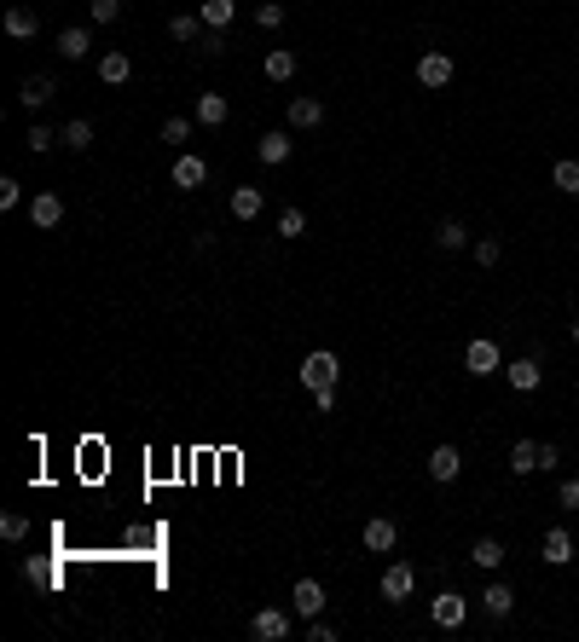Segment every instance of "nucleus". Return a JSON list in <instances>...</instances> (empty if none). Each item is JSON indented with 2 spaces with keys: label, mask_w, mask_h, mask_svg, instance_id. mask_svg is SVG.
Segmentation results:
<instances>
[{
  "label": "nucleus",
  "mask_w": 579,
  "mask_h": 642,
  "mask_svg": "<svg viewBox=\"0 0 579 642\" xmlns=\"http://www.w3.org/2000/svg\"><path fill=\"white\" fill-rule=\"evenodd\" d=\"M429 619H434V625H441V631H458V625L469 619V602L458 597V590H441V597H434V602H429Z\"/></svg>",
  "instance_id": "nucleus-1"
},
{
  "label": "nucleus",
  "mask_w": 579,
  "mask_h": 642,
  "mask_svg": "<svg viewBox=\"0 0 579 642\" xmlns=\"http://www.w3.org/2000/svg\"><path fill=\"white\" fill-rule=\"evenodd\" d=\"M249 637H255V642H285L290 637V614H285V607H261V614L249 619Z\"/></svg>",
  "instance_id": "nucleus-2"
},
{
  "label": "nucleus",
  "mask_w": 579,
  "mask_h": 642,
  "mask_svg": "<svg viewBox=\"0 0 579 642\" xmlns=\"http://www.w3.org/2000/svg\"><path fill=\"white\" fill-rule=\"evenodd\" d=\"M336 370H342L336 353H324V348L302 359V382H307V388H336Z\"/></svg>",
  "instance_id": "nucleus-3"
},
{
  "label": "nucleus",
  "mask_w": 579,
  "mask_h": 642,
  "mask_svg": "<svg viewBox=\"0 0 579 642\" xmlns=\"http://www.w3.org/2000/svg\"><path fill=\"white\" fill-rule=\"evenodd\" d=\"M464 370H469V377H493V370H498V341L475 336V341L464 348Z\"/></svg>",
  "instance_id": "nucleus-4"
},
{
  "label": "nucleus",
  "mask_w": 579,
  "mask_h": 642,
  "mask_svg": "<svg viewBox=\"0 0 579 642\" xmlns=\"http://www.w3.org/2000/svg\"><path fill=\"white\" fill-rule=\"evenodd\" d=\"M394 538H400V532H394V521H388V515H371L365 532H359V544H365L371 556H388V550H394Z\"/></svg>",
  "instance_id": "nucleus-5"
},
{
  "label": "nucleus",
  "mask_w": 579,
  "mask_h": 642,
  "mask_svg": "<svg viewBox=\"0 0 579 642\" xmlns=\"http://www.w3.org/2000/svg\"><path fill=\"white\" fill-rule=\"evenodd\" d=\"M458 475H464V458H458V446H434V451H429V480H441V487H452Z\"/></svg>",
  "instance_id": "nucleus-6"
},
{
  "label": "nucleus",
  "mask_w": 579,
  "mask_h": 642,
  "mask_svg": "<svg viewBox=\"0 0 579 642\" xmlns=\"http://www.w3.org/2000/svg\"><path fill=\"white\" fill-rule=\"evenodd\" d=\"M290 602H295V614H307V619H319V614H324V585H319V578H295V590H290Z\"/></svg>",
  "instance_id": "nucleus-7"
},
{
  "label": "nucleus",
  "mask_w": 579,
  "mask_h": 642,
  "mask_svg": "<svg viewBox=\"0 0 579 642\" xmlns=\"http://www.w3.org/2000/svg\"><path fill=\"white\" fill-rule=\"evenodd\" d=\"M412 590H417V568H405V561H394V568L383 573V597H388V602H405Z\"/></svg>",
  "instance_id": "nucleus-8"
},
{
  "label": "nucleus",
  "mask_w": 579,
  "mask_h": 642,
  "mask_svg": "<svg viewBox=\"0 0 579 642\" xmlns=\"http://www.w3.org/2000/svg\"><path fill=\"white\" fill-rule=\"evenodd\" d=\"M18 99L29 104V111H41V104H53V99H58V82H53V75H24Z\"/></svg>",
  "instance_id": "nucleus-9"
},
{
  "label": "nucleus",
  "mask_w": 579,
  "mask_h": 642,
  "mask_svg": "<svg viewBox=\"0 0 579 642\" xmlns=\"http://www.w3.org/2000/svg\"><path fill=\"white\" fill-rule=\"evenodd\" d=\"M209 180V163L203 156H175V192H197Z\"/></svg>",
  "instance_id": "nucleus-10"
},
{
  "label": "nucleus",
  "mask_w": 579,
  "mask_h": 642,
  "mask_svg": "<svg viewBox=\"0 0 579 642\" xmlns=\"http://www.w3.org/2000/svg\"><path fill=\"white\" fill-rule=\"evenodd\" d=\"M417 82H424V87H446L452 82V58L446 53H424V58H417Z\"/></svg>",
  "instance_id": "nucleus-11"
},
{
  "label": "nucleus",
  "mask_w": 579,
  "mask_h": 642,
  "mask_svg": "<svg viewBox=\"0 0 579 642\" xmlns=\"http://www.w3.org/2000/svg\"><path fill=\"white\" fill-rule=\"evenodd\" d=\"M504 377L515 394H534V388L544 382V370H539V359H515V365H504Z\"/></svg>",
  "instance_id": "nucleus-12"
},
{
  "label": "nucleus",
  "mask_w": 579,
  "mask_h": 642,
  "mask_svg": "<svg viewBox=\"0 0 579 642\" xmlns=\"http://www.w3.org/2000/svg\"><path fill=\"white\" fill-rule=\"evenodd\" d=\"M544 561H551V568H568V561H574V532L568 527L544 532Z\"/></svg>",
  "instance_id": "nucleus-13"
},
{
  "label": "nucleus",
  "mask_w": 579,
  "mask_h": 642,
  "mask_svg": "<svg viewBox=\"0 0 579 642\" xmlns=\"http://www.w3.org/2000/svg\"><path fill=\"white\" fill-rule=\"evenodd\" d=\"M197 18H203V29H226L232 18H238V0H203Z\"/></svg>",
  "instance_id": "nucleus-14"
},
{
  "label": "nucleus",
  "mask_w": 579,
  "mask_h": 642,
  "mask_svg": "<svg viewBox=\"0 0 579 642\" xmlns=\"http://www.w3.org/2000/svg\"><path fill=\"white\" fill-rule=\"evenodd\" d=\"M481 607H487L493 619H510V607H515V590H510V585H498V578H493V585L481 590Z\"/></svg>",
  "instance_id": "nucleus-15"
},
{
  "label": "nucleus",
  "mask_w": 579,
  "mask_h": 642,
  "mask_svg": "<svg viewBox=\"0 0 579 642\" xmlns=\"http://www.w3.org/2000/svg\"><path fill=\"white\" fill-rule=\"evenodd\" d=\"M29 221H35V226H58V221H65V197L41 192L35 202H29Z\"/></svg>",
  "instance_id": "nucleus-16"
},
{
  "label": "nucleus",
  "mask_w": 579,
  "mask_h": 642,
  "mask_svg": "<svg viewBox=\"0 0 579 642\" xmlns=\"http://www.w3.org/2000/svg\"><path fill=\"white\" fill-rule=\"evenodd\" d=\"M261 202H267V197H261V185H238V192H232V221H255Z\"/></svg>",
  "instance_id": "nucleus-17"
},
{
  "label": "nucleus",
  "mask_w": 579,
  "mask_h": 642,
  "mask_svg": "<svg viewBox=\"0 0 579 642\" xmlns=\"http://www.w3.org/2000/svg\"><path fill=\"white\" fill-rule=\"evenodd\" d=\"M128 75H134V58H128V53H105V58H99V82L122 87V82H128Z\"/></svg>",
  "instance_id": "nucleus-18"
},
{
  "label": "nucleus",
  "mask_w": 579,
  "mask_h": 642,
  "mask_svg": "<svg viewBox=\"0 0 579 642\" xmlns=\"http://www.w3.org/2000/svg\"><path fill=\"white\" fill-rule=\"evenodd\" d=\"M255 156H261V163H267V168H278V163H285V156H290V133H261V145H255Z\"/></svg>",
  "instance_id": "nucleus-19"
},
{
  "label": "nucleus",
  "mask_w": 579,
  "mask_h": 642,
  "mask_svg": "<svg viewBox=\"0 0 579 642\" xmlns=\"http://www.w3.org/2000/svg\"><path fill=\"white\" fill-rule=\"evenodd\" d=\"M319 122H324L319 99H290V128H319Z\"/></svg>",
  "instance_id": "nucleus-20"
},
{
  "label": "nucleus",
  "mask_w": 579,
  "mask_h": 642,
  "mask_svg": "<svg viewBox=\"0 0 579 642\" xmlns=\"http://www.w3.org/2000/svg\"><path fill=\"white\" fill-rule=\"evenodd\" d=\"M539 469V440H515L510 446V475H534Z\"/></svg>",
  "instance_id": "nucleus-21"
},
{
  "label": "nucleus",
  "mask_w": 579,
  "mask_h": 642,
  "mask_svg": "<svg viewBox=\"0 0 579 642\" xmlns=\"http://www.w3.org/2000/svg\"><path fill=\"white\" fill-rule=\"evenodd\" d=\"M87 53H93L87 29H65V35H58V58H87Z\"/></svg>",
  "instance_id": "nucleus-22"
},
{
  "label": "nucleus",
  "mask_w": 579,
  "mask_h": 642,
  "mask_svg": "<svg viewBox=\"0 0 579 642\" xmlns=\"http://www.w3.org/2000/svg\"><path fill=\"white\" fill-rule=\"evenodd\" d=\"M58 145H70V151H87V145H93V122H87V116L65 122V133H58Z\"/></svg>",
  "instance_id": "nucleus-23"
},
{
  "label": "nucleus",
  "mask_w": 579,
  "mask_h": 642,
  "mask_svg": "<svg viewBox=\"0 0 579 642\" xmlns=\"http://www.w3.org/2000/svg\"><path fill=\"white\" fill-rule=\"evenodd\" d=\"M168 35L175 41H203V18L197 12H175V18H168Z\"/></svg>",
  "instance_id": "nucleus-24"
},
{
  "label": "nucleus",
  "mask_w": 579,
  "mask_h": 642,
  "mask_svg": "<svg viewBox=\"0 0 579 642\" xmlns=\"http://www.w3.org/2000/svg\"><path fill=\"white\" fill-rule=\"evenodd\" d=\"M197 122H203V128H221V122H226V99H221V93H203V99H197Z\"/></svg>",
  "instance_id": "nucleus-25"
},
{
  "label": "nucleus",
  "mask_w": 579,
  "mask_h": 642,
  "mask_svg": "<svg viewBox=\"0 0 579 642\" xmlns=\"http://www.w3.org/2000/svg\"><path fill=\"white\" fill-rule=\"evenodd\" d=\"M551 185H556L562 197H579V163H574V156H568V163H556V168H551Z\"/></svg>",
  "instance_id": "nucleus-26"
},
{
  "label": "nucleus",
  "mask_w": 579,
  "mask_h": 642,
  "mask_svg": "<svg viewBox=\"0 0 579 642\" xmlns=\"http://www.w3.org/2000/svg\"><path fill=\"white\" fill-rule=\"evenodd\" d=\"M469 561H475V568H498V561H504V544H498V538H475V550H469Z\"/></svg>",
  "instance_id": "nucleus-27"
},
{
  "label": "nucleus",
  "mask_w": 579,
  "mask_h": 642,
  "mask_svg": "<svg viewBox=\"0 0 579 642\" xmlns=\"http://www.w3.org/2000/svg\"><path fill=\"white\" fill-rule=\"evenodd\" d=\"M290 75H295V53L273 46V53H267V82H290Z\"/></svg>",
  "instance_id": "nucleus-28"
},
{
  "label": "nucleus",
  "mask_w": 579,
  "mask_h": 642,
  "mask_svg": "<svg viewBox=\"0 0 579 642\" xmlns=\"http://www.w3.org/2000/svg\"><path fill=\"white\" fill-rule=\"evenodd\" d=\"M6 35H12V41H29V35H35V12L12 6V12H6Z\"/></svg>",
  "instance_id": "nucleus-29"
},
{
  "label": "nucleus",
  "mask_w": 579,
  "mask_h": 642,
  "mask_svg": "<svg viewBox=\"0 0 579 642\" xmlns=\"http://www.w3.org/2000/svg\"><path fill=\"white\" fill-rule=\"evenodd\" d=\"M434 243H441V249H464L469 243V226L464 221H446L441 232H434Z\"/></svg>",
  "instance_id": "nucleus-30"
},
{
  "label": "nucleus",
  "mask_w": 579,
  "mask_h": 642,
  "mask_svg": "<svg viewBox=\"0 0 579 642\" xmlns=\"http://www.w3.org/2000/svg\"><path fill=\"white\" fill-rule=\"evenodd\" d=\"M192 122L197 116H168L163 122V139H168V145H185V139H192Z\"/></svg>",
  "instance_id": "nucleus-31"
},
{
  "label": "nucleus",
  "mask_w": 579,
  "mask_h": 642,
  "mask_svg": "<svg viewBox=\"0 0 579 642\" xmlns=\"http://www.w3.org/2000/svg\"><path fill=\"white\" fill-rule=\"evenodd\" d=\"M302 232H307V214H302V209H285V214H278V238H302Z\"/></svg>",
  "instance_id": "nucleus-32"
},
{
  "label": "nucleus",
  "mask_w": 579,
  "mask_h": 642,
  "mask_svg": "<svg viewBox=\"0 0 579 642\" xmlns=\"http://www.w3.org/2000/svg\"><path fill=\"white\" fill-rule=\"evenodd\" d=\"M87 12H93V24H116L122 18V0H87Z\"/></svg>",
  "instance_id": "nucleus-33"
},
{
  "label": "nucleus",
  "mask_w": 579,
  "mask_h": 642,
  "mask_svg": "<svg viewBox=\"0 0 579 642\" xmlns=\"http://www.w3.org/2000/svg\"><path fill=\"white\" fill-rule=\"evenodd\" d=\"M255 24H261V29H278V24H285V6H278V0H261V6H255Z\"/></svg>",
  "instance_id": "nucleus-34"
},
{
  "label": "nucleus",
  "mask_w": 579,
  "mask_h": 642,
  "mask_svg": "<svg viewBox=\"0 0 579 642\" xmlns=\"http://www.w3.org/2000/svg\"><path fill=\"white\" fill-rule=\"evenodd\" d=\"M24 532H29V521H24V515H0V538H6V544H18Z\"/></svg>",
  "instance_id": "nucleus-35"
},
{
  "label": "nucleus",
  "mask_w": 579,
  "mask_h": 642,
  "mask_svg": "<svg viewBox=\"0 0 579 642\" xmlns=\"http://www.w3.org/2000/svg\"><path fill=\"white\" fill-rule=\"evenodd\" d=\"M24 145L41 156V151H53V145H58V133H53V128H29V139H24Z\"/></svg>",
  "instance_id": "nucleus-36"
},
{
  "label": "nucleus",
  "mask_w": 579,
  "mask_h": 642,
  "mask_svg": "<svg viewBox=\"0 0 579 642\" xmlns=\"http://www.w3.org/2000/svg\"><path fill=\"white\" fill-rule=\"evenodd\" d=\"M498 255H504V249H498V238H481V243H475V261H481V266H498Z\"/></svg>",
  "instance_id": "nucleus-37"
},
{
  "label": "nucleus",
  "mask_w": 579,
  "mask_h": 642,
  "mask_svg": "<svg viewBox=\"0 0 579 642\" xmlns=\"http://www.w3.org/2000/svg\"><path fill=\"white\" fill-rule=\"evenodd\" d=\"M556 504H562V509H579V480H562V487H556Z\"/></svg>",
  "instance_id": "nucleus-38"
},
{
  "label": "nucleus",
  "mask_w": 579,
  "mask_h": 642,
  "mask_svg": "<svg viewBox=\"0 0 579 642\" xmlns=\"http://www.w3.org/2000/svg\"><path fill=\"white\" fill-rule=\"evenodd\" d=\"M307 637H313V642H336V625H324V619H307Z\"/></svg>",
  "instance_id": "nucleus-39"
},
{
  "label": "nucleus",
  "mask_w": 579,
  "mask_h": 642,
  "mask_svg": "<svg viewBox=\"0 0 579 642\" xmlns=\"http://www.w3.org/2000/svg\"><path fill=\"white\" fill-rule=\"evenodd\" d=\"M0 209H18V180H0Z\"/></svg>",
  "instance_id": "nucleus-40"
},
{
  "label": "nucleus",
  "mask_w": 579,
  "mask_h": 642,
  "mask_svg": "<svg viewBox=\"0 0 579 642\" xmlns=\"http://www.w3.org/2000/svg\"><path fill=\"white\" fill-rule=\"evenodd\" d=\"M556 463H562V451L551 440H539V469H556Z\"/></svg>",
  "instance_id": "nucleus-41"
},
{
  "label": "nucleus",
  "mask_w": 579,
  "mask_h": 642,
  "mask_svg": "<svg viewBox=\"0 0 579 642\" xmlns=\"http://www.w3.org/2000/svg\"><path fill=\"white\" fill-rule=\"evenodd\" d=\"M313 405H319V411H336V388H313Z\"/></svg>",
  "instance_id": "nucleus-42"
},
{
  "label": "nucleus",
  "mask_w": 579,
  "mask_h": 642,
  "mask_svg": "<svg viewBox=\"0 0 579 642\" xmlns=\"http://www.w3.org/2000/svg\"><path fill=\"white\" fill-rule=\"evenodd\" d=\"M574 341H579V324H574Z\"/></svg>",
  "instance_id": "nucleus-43"
}]
</instances>
